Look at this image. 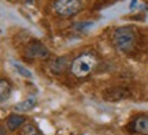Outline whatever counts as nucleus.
Instances as JSON below:
<instances>
[{"label": "nucleus", "instance_id": "9d476101", "mask_svg": "<svg viewBox=\"0 0 148 135\" xmlns=\"http://www.w3.org/2000/svg\"><path fill=\"white\" fill-rule=\"evenodd\" d=\"M12 93V86L8 79L5 78H0V102L7 101L11 97Z\"/></svg>", "mask_w": 148, "mask_h": 135}, {"label": "nucleus", "instance_id": "39448f33", "mask_svg": "<svg viewBox=\"0 0 148 135\" xmlns=\"http://www.w3.org/2000/svg\"><path fill=\"white\" fill-rule=\"evenodd\" d=\"M71 66V62L69 60L67 56H58L53 57L49 60L48 63V70L51 71L55 75H60V74H64Z\"/></svg>", "mask_w": 148, "mask_h": 135}, {"label": "nucleus", "instance_id": "1a4fd4ad", "mask_svg": "<svg viewBox=\"0 0 148 135\" xmlns=\"http://www.w3.org/2000/svg\"><path fill=\"white\" fill-rule=\"evenodd\" d=\"M37 105V101L34 97H30V98H26L21 101V102H18V104L14 105V111L18 112V113H26V112H30L34 107Z\"/></svg>", "mask_w": 148, "mask_h": 135}, {"label": "nucleus", "instance_id": "f8f14e48", "mask_svg": "<svg viewBox=\"0 0 148 135\" xmlns=\"http://www.w3.org/2000/svg\"><path fill=\"white\" fill-rule=\"evenodd\" d=\"M14 67H15V70H16V73L19 74V75H22L23 78H32V73L27 70V68H25L22 64H18V63H14Z\"/></svg>", "mask_w": 148, "mask_h": 135}, {"label": "nucleus", "instance_id": "f03ea898", "mask_svg": "<svg viewBox=\"0 0 148 135\" xmlns=\"http://www.w3.org/2000/svg\"><path fill=\"white\" fill-rule=\"evenodd\" d=\"M97 63H99V59L95 53H82L71 62L70 71L75 78H86L97 67Z\"/></svg>", "mask_w": 148, "mask_h": 135}, {"label": "nucleus", "instance_id": "9b49d317", "mask_svg": "<svg viewBox=\"0 0 148 135\" xmlns=\"http://www.w3.org/2000/svg\"><path fill=\"white\" fill-rule=\"evenodd\" d=\"M21 135H42V132L37 128V126L27 121L21 127Z\"/></svg>", "mask_w": 148, "mask_h": 135}, {"label": "nucleus", "instance_id": "f257e3e1", "mask_svg": "<svg viewBox=\"0 0 148 135\" xmlns=\"http://www.w3.org/2000/svg\"><path fill=\"white\" fill-rule=\"evenodd\" d=\"M137 41V33L132 26L116 27L112 33V44L119 52H130Z\"/></svg>", "mask_w": 148, "mask_h": 135}, {"label": "nucleus", "instance_id": "20e7f679", "mask_svg": "<svg viewBox=\"0 0 148 135\" xmlns=\"http://www.w3.org/2000/svg\"><path fill=\"white\" fill-rule=\"evenodd\" d=\"M25 55L32 60H47L51 56V52L42 42L37 41V40H32L25 49Z\"/></svg>", "mask_w": 148, "mask_h": 135}, {"label": "nucleus", "instance_id": "6e6552de", "mask_svg": "<svg viewBox=\"0 0 148 135\" xmlns=\"http://www.w3.org/2000/svg\"><path fill=\"white\" fill-rule=\"evenodd\" d=\"M133 131L140 135H148V115H140L133 120Z\"/></svg>", "mask_w": 148, "mask_h": 135}, {"label": "nucleus", "instance_id": "0eeeda50", "mask_svg": "<svg viewBox=\"0 0 148 135\" xmlns=\"http://www.w3.org/2000/svg\"><path fill=\"white\" fill-rule=\"evenodd\" d=\"M26 123V117L21 113H12L5 119V127L8 131H16Z\"/></svg>", "mask_w": 148, "mask_h": 135}, {"label": "nucleus", "instance_id": "423d86ee", "mask_svg": "<svg viewBox=\"0 0 148 135\" xmlns=\"http://www.w3.org/2000/svg\"><path fill=\"white\" fill-rule=\"evenodd\" d=\"M130 96L129 90L125 88H111L107 89L106 92L103 93V98L106 101H110V102H118V101H122V100L127 98Z\"/></svg>", "mask_w": 148, "mask_h": 135}, {"label": "nucleus", "instance_id": "7ed1b4c3", "mask_svg": "<svg viewBox=\"0 0 148 135\" xmlns=\"http://www.w3.org/2000/svg\"><path fill=\"white\" fill-rule=\"evenodd\" d=\"M55 14L60 18H71L82 10L81 0H55L52 4Z\"/></svg>", "mask_w": 148, "mask_h": 135}]
</instances>
